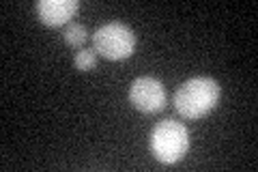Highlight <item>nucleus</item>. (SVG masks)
<instances>
[{"instance_id": "f257e3e1", "label": "nucleus", "mask_w": 258, "mask_h": 172, "mask_svg": "<svg viewBox=\"0 0 258 172\" xmlns=\"http://www.w3.org/2000/svg\"><path fill=\"white\" fill-rule=\"evenodd\" d=\"M222 88L213 78H191L174 93V108L185 119H203L220 101Z\"/></svg>"}, {"instance_id": "f03ea898", "label": "nucleus", "mask_w": 258, "mask_h": 172, "mask_svg": "<svg viewBox=\"0 0 258 172\" xmlns=\"http://www.w3.org/2000/svg\"><path fill=\"white\" fill-rule=\"evenodd\" d=\"M189 149V132L181 121H159L151 132V153L161 163H176Z\"/></svg>"}, {"instance_id": "7ed1b4c3", "label": "nucleus", "mask_w": 258, "mask_h": 172, "mask_svg": "<svg viewBox=\"0 0 258 172\" xmlns=\"http://www.w3.org/2000/svg\"><path fill=\"white\" fill-rule=\"evenodd\" d=\"M95 52L108 61H123L129 59L136 50V35L134 30L123 22H108L93 35Z\"/></svg>"}, {"instance_id": "20e7f679", "label": "nucleus", "mask_w": 258, "mask_h": 172, "mask_svg": "<svg viewBox=\"0 0 258 172\" xmlns=\"http://www.w3.org/2000/svg\"><path fill=\"white\" fill-rule=\"evenodd\" d=\"M129 101H132L136 110L155 114L159 110H164L166 105V88L155 78H147V76L138 78L129 86Z\"/></svg>"}, {"instance_id": "39448f33", "label": "nucleus", "mask_w": 258, "mask_h": 172, "mask_svg": "<svg viewBox=\"0 0 258 172\" xmlns=\"http://www.w3.org/2000/svg\"><path fill=\"white\" fill-rule=\"evenodd\" d=\"M80 11L78 0H39L37 15L45 26H67L71 18Z\"/></svg>"}, {"instance_id": "423d86ee", "label": "nucleus", "mask_w": 258, "mask_h": 172, "mask_svg": "<svg viewBox=\"0 0 258 172\" xmlns=\"http://www.w3.org/2000/svg\"><path fill=\"white\" fill-rule=\"evenodd\" d=\"M62 39L69 47H82L88 39V30L78 22H69L62 30Z\"/></svg>"}, {"instance_id": "0eeeda50", "label": "nucleus", "mask_w": 258, "mask_h": 172, "mask_svg": "<svg viewBox=\"0 0 258 172\" xmlns=\"http://www.w3.org/2000/svg\"><path fill=\"white\" fill-rule=\"evenodd\" d=\"M74 65L78 71H91L95 65H97V54L95 50H80L74 56Z\"/></svg>"}]
</instances>
